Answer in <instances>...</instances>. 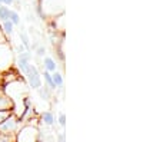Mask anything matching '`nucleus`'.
Listing matches in <instances>:
<instances>
[{
    "mask_svg": "<svg viewBox=\"0 0 160 142\" xmlns=\"http://www.w3.org/2000/svg\"><path fill=\"white\" fill-rule=\"evenodd\" d=\"M24 73H26L27 79H29V85L32 86V88H33V89L42 88V79H40V73H39V71H37L36 66L29 65Z\"/></svg>",
    "mask_w": 160,
    "mask_h": 142,
    "instance_id": "1",
    "label": "nucleus"
},
{
    "mask_svg": "<svg viewBox=\"0 0 160 142\" xmlns=\"http://www.w3.org/2000/svg\"><path fill=\"white\" fill-rule=\"evenodd\" d=\"M30 65V53L29 52H24V53H20L19 58V68L23 72H26L27 66Z\"/></svg>",
    "mask_w": 160,
    "mask_h": 142,
    "instance_id": "2",
    "label": "nucleus"
},
{
    "mask_svg": "<svg viewBox=\"0 0 160 142\" xmlns=\"http://www.w3.org/2000/svg\"><path fill=\"white\" fill-rule=\"evenodd\" d=\"M44 68H46L47 72H54L56 71V63L52 58H46L44 59Z\"/></svg>",
    "mask_w": 160,
    "mask_h": 142,
    "instance_id": "3",
    "label": "nucleus"
},
{
    "mask_svg": "<svg viewBox=\"0 0 160 142\" xmlns=\"http://www.w3.org/2000/svg\"><path fill=\"white\" fill-rule=\"evenodd\" d=\"M52 79H53V83L56 85V86H62V85H63V76H62L59 72L54 71L53 75H52Z\"/></svg>",
    "mask_w": 160,
    "mask_h": 142,
    "instance_id": "4",
    "label": "nucleus"
},
{
    "mask_svg": "<svg viewBox=\"0 0 160 142\" xmlns=\"http://www.w3.org/2000/svg\"><path fill=\"white\" fill-rule=\"evenodd\" d=\"M43 76H44V81H46V83L49 85V88L53 91V89H56V85L53 83V79H52V75H50V72H44L43 73Z\"/></svg>",
    "mask_w": 160,
    "mask_h": 142,
    "instance_id": "5",
    "label": "nucleus"
},
{
    "mask_svg": "<svg viewBox=\"0 0 160 142\" xmlns=\"http://www.w3.org/2000/svg\"><path fill=\"white\" fill-rule=\"evenodd\" d=\"M42 119H43V122L46 124V125H53V122H54V118H53V115L50 113V112H44L43 113V116H42Z\"/></svg>",
    "mask_w": 160,
    "mask_h": 142,
    "instance_id": "6",
    "label": "nucleus"
},
{
    "mask_svg": "<svg viewBox=\"0 0 160 142\" xmlns=\"http://www.w3.org/2000/svg\"><path fill=\"white\" fill-rule=\"evenodd\" d=\"M13 26H14V24L12 23L9 19H7V20H3V29H4V32H6L7 34L13 33Z\"/></svg>",
    "mask_w": 160,
    "mask_h": 142,
    "instance_id": "7",
    "label": "nucleus"
},
{
    "mask_svg": "<svg viewBox=\"0 0 160 142\" xmlns=\"http://www.w3.org/2000/svg\"><path fill=\"white\" fill-rule=\"evenodd\" d=\"M9 13H10L9 7H4V6L0 7V20H2V22L7 20V19H9Z\"/></svg>",
    "mask_w": 160,
    "mask_h": 142,
    "instance_id": "8",
    "label": "nucleus"
},
{
    "mask_svg": "<svg viewBox=\"0 0 160 142\" xmlns=\"http://www.w3.org/2000/svg\"><path fill=\"white\" fill-rule=\"evenodd\" d=\"M9 20L12 22L13 24H19V23H20V17H19V14H17L16 12H12V10H10V13H9Z\"/></svg>",
    "mask_w": 160,
    "mask_h": 142,
    "instance_id": "9",
    "label": "nucleus"
},
{
    "mask_svg": "<svg viewBox=\"0 0 160 142\" xmlns=\"http://www.w3.org/2000/svg\"><path fill=\"white\" fill-rule=\"evenodd\" d=\"M9 108H10V101L7 98H4V96H0V111Z\"/></svg>",
    "mask_w": 160,
    "mask_h": 142,
    "instance_id": "10",
    "label": "nucleus"
},
{
    "mask_svg": "<svg viewBox=\"0 0 160 142\" xmlns=\"http://www.w3.org/2000/svg\"><path fill=\"white\" fill-rule=\"evenodd\" d=\"M7 116H10L9 109H2V111H0V124H2V122H3Z\"/></svg>",
    "mask_w": 160,
    "mask_h": 142,
    "instance_id": "11",
    "label": "nucleus"
},
{
    "mask_svg": "<svg viewBox=\"0 0 160 142\" xmlns=\"http://www.w3.org/2000/svg\"><path fill=\"white\" fill-rule=\"evenodd\" d=\"M20 39H22V42H23V46L26 47L27 50H29V37H27L24 33H22V34H20Z\"/></svg>",
    "mask_w": 160,
    "mask_h": 142,
    "instance_id": "12",
    "label": "nucleus"
},
{
    "mask_svg": "<svg viewBox=\"0 0 160 142\" xmlns=\"http://www.w3.org/2000/svg\"><path fill=\"white\" fill-rule=\"evenodd\" d=\"M0 142H10L9 134H3V132H0Z\"/></svg>",
    "mask_w": 160,
    "mask_h": 142,
    "instance_id": "13",
    "label": "nucleus"
},
{
    "mask_svg": "<svg viewBox=\"0 0 160 142\" xmlns=\"http://www.w3.org/2000/svg\"><path fill=\"white\" fill-rule=\"evenodd\" d=\"M59 124H60V126H64V125H66V116H64V115H60L59 116Z\"/></svg>",
    "mask_w": 160,
    "mask_h": 142,
    "instance_id": "14",
    "label": "nucleus"
},
{
    "mask_svg": "<svg viewBox=\"0 0 160 142\" xmlns=\"http://www.w3.org/2000/svg\"><path fill=\"white\" fill-rule=\"evenodd\" d=\"M44 53H46V49H44V47H39V49H37V56H43Z\"/></svg>",
    "mask_w": 160,
    "mask_h": 142,
    "instance_id": "15",
    "label": "nucleus"
},
{
    "mask_svg": "<svg viewBox=\"0 0 160 142\" xmlns=\"http://www.w3.org/2000/svg\"><path fill=\"white\" fill-rule=\"evenodd\" d=\"M0 3H4V4H12L13 0H0Z\"/></svg>",
    "mask_w": 160,
    "mask_h": 142,
    "instance_id": "16",
    "label": "nucleus"
},
{
    "mask_svg": "<svg viewBox=\"0 0 160 142\" xmlns=\"http://www.w3.org/2000/svg\"><path fill=\"white\" fill-rule=\"evenodd\" d=\"M59 142H64V135L63 134H60L59 135Z\"/></svg>",
    "mask_w": 160,
    "mask_h": 142,
    "instance_id": "17",
    "label": "nucleus"
}]
</instances>
